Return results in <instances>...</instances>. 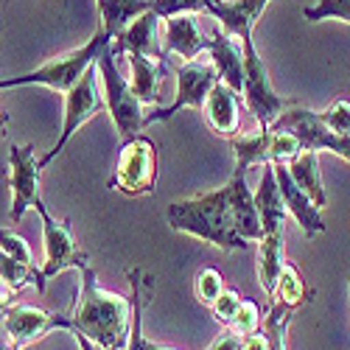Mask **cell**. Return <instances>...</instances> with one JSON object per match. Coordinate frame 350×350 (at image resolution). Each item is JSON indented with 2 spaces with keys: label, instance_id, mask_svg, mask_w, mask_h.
Returning a JSON list of instances; mask_svg holds the SVG:
<instances>
[{
  "label": "cell",
  "instance_id": "obj_27",
  "mask_svg": "<svg viewBox=\"0 0 350 350\" xmlns=\"http://www.w3.org/2000/svg\"><path fill=\"white\" fill-rule=\"evenodd\" d=\"M0 283H6L14 291L25 286H37L40 295H45V288H48V283L42 280V272L34 264H25V260L9 255L6 250H0Z\"/></svg>",
  "mask_w": 350,
  "mask_h": 350
},
{
  "label": "cell",
  "instance_id": "obj_25",
  "mask_svg": "<svg viewBox=\"0 0 350 350\" xmlns=\"http://www.w3.org/2000/svg\"><path fill=\"white\" fill-rule=\"evenodd\" d=\"M319 152L314 149H303L295 160L288 163V171L291 177H295V183L314 199V205L319 211L328 208V193H325V185H323V171H319V160H317Z\"/></svg>",
  "mask_w": 350,
  "mask_h": 350
},
{
  "label": "cell",
  "instance_id": "obj_11",
  "mask_svg": "<svg viewBox=\"0 0 350 350\" xmlns=\"http://www.w3.org/2000/svg\"><path fill=\"white\" fill-rule=\"evenodd\" d=\"M272 126L297 135V140L303 143V149L331 152V154H336V157L350 163V135H339V132L328 129L325 121L319 118V112H314V109H306V107L291 101Z\"/></svg>",
  "mask_w": 350,
  "mask_h": 350
},
{
  "label": "cell",
  "instance_id": "obj_4",
  "mask_svg": "<svg viewBox=\"0 0 350 350\" xmlns=\"http://www.w3.org/2000/svg\"><path fill=\"white\" fill-rule=\"evenodd\" d=\"M112 42V34L107 31L104 25H98L93 37L87 40L84 45L56 56V59H48L45 65H40L37 70L31 73H23V76H12V79H0V90L6 87H25V84H42V87H51L56 93H68L70 87L84 76V70L96 62V56L101 53L104 45Z\"/></svg>",
  "mask_w": 350,
  "mask_h": 350
},
{
  "label": "cell",
  "instance_id": "obj_35",
  "mask_svg": "<svg viewBox=\"0 0 350 350\" xmlns=\"http://www.w3.org/2000/svg\"><path fill=\"white\" fill-rule=\"evenodd\" d=\"M0 250H6L9 255L25 260V264H34V255H31V247L25 244V239H20L17 232L6 230V227H0Z\"/></svg>",
  "mask_w": 350,
  "mask_h": 350
},
{
  "label": "cell",
  "instance_id": "obj_31",
  "mask_svg": "<svg viewBox=\"0 0 350 350\" xmlns=\"http://www.w3.org/2000/svg\"><path fill=\"white\" fill-rule=\"evenodd\" d=\"M227 286H224V278H221V272L216 269V267H205L199 272V278H196V297L205 303L208 308L213 306V300L221 295Z\"/></svg>",
  "mask_w": 350,
  "mask_h": 350
},
{
  "label": "cell",
  "instance_id": "obj_34",
  "mask_svg": "<svg viewBox=\"0 0 350 350\" xmlns=\"http://www.w3.org/2000/svg\"><path fill=\"white\" fill-rule=\"evenodd\" d=\"M239 306H241V297H239V291H232V288H224L221 295L213 300V306H211V311H213V317L219 319V323H230L232 317H236V311H239Z\"/></svg>",
  "mask_w": 350,
  "mask_h": 350
},
{
  "label": "cell",
  "instance_id": "obj_12",
  "mask_svg": "<svg viewBox=\"0 0 350 350\" xmlns=\"http://www.w3.org/2000/svg\"><path fill=\"white\" fill-rule=\"evenodd\" d=\"M42 165L37 160V149L31 143H12L9 149V188H12V221L20 224L25 211L34 208L40 196Z\"/></svg>",
  "mask_w": 350,
  "mask_h": 350
},
{
  "label": "cell",
  "instance_id": "obj_39",
  "mask_svg": "<svg viewBox=\"0 0 350 350\" xmlns=\"http://www.w3.org/2000/svg\"><path fill=\"white\" fill-rule=\"evenodd\" d=\"M96 3H98V0H96Z\"/></svg>",
  "mask_w": 350,
  "mask_h": 350
},
{
  "label": "cell",
  "instance_id": "obj_1",
  "mask_svg": "<svg viewBox=\"0 0 350 350\" xmlns=\"http://www.w3.org/2000/svg\"><path fill=\"white\" fill-rule=\"evenodd\" d=\"M73 339L81 347L118 350L129 345L132 331V303L124 295L101 288L90 264L79 269V297L70 314Z\"/></svg>",
  "mask_w": 350,
  "mask_h": 350
},
{
  "label": "cell",
  "instance_id": "obj_29",
  "mask_svg": "<svg viewBox=\"0 0 350 350\" xmlns=\"http://www.w3.org/2000/svg\"><path fill=\"white\" fill-rule=\"evenodd\" d=\"M297 308H291L280 300H272V308L269 314L260 319V334L269 339V347L272 350H286L288 347V339H286V331H288V323L291 317H295Z\"/></svg>",
  "mask_w": 350,
  "mask_h": 350
},
{
  "label": "cell",
  "instance_id": "obj_22",
  "mask_svg": "<svg viewBox=\"0 0 350 350\" xmlns=\"http://www.w3.org/2000/svg\"><path fill=\"white\" fill-rule=\"evenodd\" d=\"M255 205H258V213H260V224H264V236L267 232H275V230H283L288 208L283 202V193H280L272 163L260 165V183L255 188Z\"/></svg>",
  "mask_w": 350,
  "mask_h": 350
},
{
  "label": "cell",
  "instance_id": "obj_6",
  "mask_svg": "<svg viewBox=\"0 0 350 350\" xmlns=\"http://www.w3.org/2000/svg\"><path fill=\"white\" fill-rule=\"evenodd\" d=\"M107 109V101H104V93H101V79H98V68L96 62L84 70V76L70 87L65 93V121H62V132H59V140H56L51 149L40 157V165L45 168L56 154H59L65 146L70 143V137L90 121L96 115H101Z\"/></svg>",
  "mask_w": 350,
  "mask_h": 350
},
{
  "label": "cell",
  "instance_id": "obj_2",
  "mask_svg": "<svg viewBox=\"0 0 350 350\" xmlns=\"http://www.w3.org/2000/svg\"><path fill=\"white\" fill-rule=\"evenodd\" d=\"M165 221L174 232H185V236H193L211 247H219L221 252L250 250V244H252L236 227L227 185H221L211 193L193 196V199L171 202L165 208Z\"/></svg>",
  "mask_w": 350,
  "mask_h": 350
},
{
  "label": "cell",
  "instance_id": "obj_30",
  "mask_svg": "<svg viewBox=\"0 0 350 350\" xmlns=\"http://www.w3.org/2000/svg\"><path fill=\"white\" fill-rule=\"evenodd\" d=\"M303 17L308 23H323V20L350 23V0H317L314 6L303 9Z\"/></svg>",
  "mask_w": 350,
  "mask_h": 350
},
{
  "label": "cell",
  "instance_id": "obj_20",
  "mask_svg": "<svg viewBox=\"0 0 350 350\" xmlns=\"http://www.w3.org/2000/svg\"><path fill=\"white\" fill-rule=\"evenodd\" d=\"M227 191H230V208H232V219H236L239 232L247 241H260L264 239V224H260L255 193L247 185V171L244 168L232 171V177L227 183Z\"/></svg>",
  "mask_w": 350,
  "mask_h": 350
},
{
  "label": "cell",
  "instance_id": "obj_19",
  "mask_svg": "<svg viewBox=\"0 0 350 350\" xmlns=\"http://www.w3.org/2000/svg\"><path fill=\"white\" fill-rule=\"evenodd\" d=\"M208 56L213 59L216 70H219V79L224 84H230L232 90L244 93V42L239 37L227 34L224 28L216 23L213 28V37H211V48H208Z\"/></svg>",
  "mask_w": 350,
  "mask_h": 350
},
{
  "label": "cell",
  "instance_id": "obj_38",
  "mask_svg": "<svg viewBox=\"0 0 350 350\" xmlns=\"http://www.w3.org/2000/svg\"><path fill=\"white\" fill-rule=\"evenodd\" d=\"M347 288H350V275H347Z\"/></svg>",
  "mask_w": 350,
  "mask_h": 350
},
{
  "label": "cell",
  "instance_id": "obj_21",
  "mask_svg": "<svg viewBox=\"0 0 350 350\" xmlns=\"http://www.w3.org/2000/svg\"><path fill=\"white\" fill-rule=\"evenodd\" d=\"M124 59L129 65V84L135 96L146 107H160L163 96L160 87L165 79V59H152V56H140V53H124Z\"/></svg>",
  "mask_w": 350,
  "mask_h": 350
},
{
  "label": "cell",
  "instance_id": "obj_32",
  "mask_svg": "<svg viewBox=\"0 0 350 350\" xmlns=\"http://www.w3.org/2000/svg\"><path fill=\"white\" fill-rule=\"evenodd\" d=\"M260 308H258V303L255 300H241V306H239V311H236V317L230 319V328H236L239 334H244V336H250V334H255V331H260Z\"/></svg>",
  "mask_w": 350,
  "mask_h": 350
},
{
  "label": "cell",
  "instance_id": "obj_37",
  "mask_svg": "<svg viewBox=\"0 0 350 350\" xmlns=\"http://www.w3.org/2000/svg\"><path fill=\"white\" fill-rule=\"evenodd\" d=\"M3 135H6V112L0 109V137H3Z\"/></svg>",
  "mask_w": 350,
  "mask_h": 350
},
{
  "label": "cell",
  "instance_id": "obj_8",
  "mask_svg": "<svg viewBox=\"0 0 350 350\" xmlns=\"http://www.w3.org/2000/svg\"><path fill=\"white\" fill-rule=\"evenodd\" d=\"M241 42H244V93L241 96L250 112L255 115L258 129H269L280 118V112L291 104V98H283L272 87L267 65L252 45V37H244Z\"/></svg>",
  "mask_w": 350,
  "mask_h": 350
},
{
  "label": "cell",
  "instance_id": "obj_3",
  "mask_svg": "<svg viewBox=\"0 0 350 350\" xmlns=\"http://www.w3.org/2000/svg\"><path fill=\"white\" fill-rule=\"evenodd\" d=\"M96 68H98V79L104 84V101H107V112L112 118V126L118 132L121 140L140 135L143 126H149V109L146 107L135 90L129 79L121 73L118 68V53H115L112 42L101 48V53L96 56Z\"/></svg>",
  "mask_w": 350,
  "mask_h": 350
},
{
  "label": "cell",
  "instance_id": "obj_33",
  "mask_svg": "<svg viewBox=\"0 0 350 350\" xmlns=\"http://www.w3.org/2000/svg\"><path fill=\"white\" fill-rule=\"evenodd\" d=\"M319 118L325 121L328 129H334V132H339V135H350V101L336 98L328 109L319 112Z\"/></svg>",
  "mask_w": 350,
  "mask_h": 350
},
{
  "label": "cell",
  "instance_id": "obj_26",
  "mask_svg": "<svg viewBox=\"0 0 350 350\" xmlns=\"http://www.w3.org/2000/svg\"><path fill=\"white\" fill-rule=\"evenodd\" d=\"M96 6H98V25H104L115 40V34H121L137 14L152 9V0H98Z\"/></svg>",
  "mask_w": 350,
  "mask_h": 350
},
{
  "label": "cell",
  "instance_id": "obj_28",
  "mask_svg": "<svg viewBox=\"0 0 350 350\" xmlns=\"http://www.w3.org/2000/svg\"><path fill=\"white\" fill-rule=\"evenodd\" d=\"M272 300H280V303H286L291 308H300V306L314 300V288L306 286V280H303V275H300V269L295 264H283Z\"/></svg>",
  "mask_w": 350,
  "mask_h": 350
},
{
  "label": "cell",
  "instance_id": "obj_23",
  "mask_svg": "<svg viewBox=\"0 0 350 350\" xmlns=\"http://www.w3.org/2000/svg\"><path fill=\"white\" fill-rule=\"evenodd\" d=\"M283 264H286V239H283V230L267 232V236L258 241V255H255L258 280H260V288L267 291V297L275 295L278 275H280Z\"/></svg>",
  "mask_w": 350,
  "mask_h": 350
},
{
  "label": "cell",
  "instance_id": "obj_7",
  "mask_svg": "<svg viewBox=\"0 0 350 350\" xmlns=\"http://www.w3.org/2000/svg\"><path fill=\"white\" fill-rule=\"evenodd\" d=\"M230 149L236 157V168H255L264 163H291L300 152L303 143L297 140V135H291L286 129H255L250 135L236 132L230 137Z\"/></svg>",
  "mask_w": 350,
  "mask_h": 350
},
{
  "label": "cell",
  "instance_id": "obj_9",
  "mask_svg": "<svg viewBox=\"0 0 350 350\" xmlns=\"http://www.w3.org/2000/svg\"><path fill=\"white\" fill-rule=\"evenodd\" d=\"M37 213L42 219V250H45V260H42V280L48 283L51 278H56L59 272H68V269H81L90 264V255H87L76 239H73V232H70V224L65 219H56L48 205L40 199L37 202Z\"/></svg>",
  "mask_w": 350,
  "mask_h": 350
},
{
  "label": "cell",
  "instance_id": "obj_15",
  "mask_svg": "<svg viewBox=\"0 0 350 350\" xmlns=\"http://www.w3.org/2000/svg\"><path fill=\"white\" fill-rule=\"evenodd\" d=\"M112 48L118 56L140 53V56H152V59H165L168 62V53L163 48V17L154 9L137 14L121 34H115Z\"/></svg>",
  "mask_w": 350,
  "mask_h": 350
},
{
  "label": "cell",
  "instance_id": "obj_10",
  "mask_svg": "<svg viewBox=\"0 0 350 350\" xmlns=\"http://www.w3.org/2000/svg\"><path fill=\"white\" fill-rule=\"evenodd\" d=\"M216 81H219V70H216V65H213V59L208 53L196 56V59H191V62H183L177 68V98H174L168 107H152L149 109V124L168 121L171 115H177L180 109L202 112L205 98H208L211 87Z\"/></svg>",
  "mask_w": 350,
  "mask_h": 350
},
{
  "label": "cell",
  "instance_id": "obj_36",
  "mask_svg": "<svg viewBox=\"0 0 350 350\" xmlns=\"http://www.w3.org/2000/svg\"><path fill=\"white\" fill-rule=\"evenodd\" d=\"M208 347L211 350H244V334H239L236 328L227 325V331H221Z\"/></svg>",
  "mask_w": 350,
  "mask_h": 350
},
{
  "label": "cell",
  "instance_id": "obj_17",
  "mask_svg": "<svg viewBox=\"0 0 350 350\" xmlns=\"http://www.w3.org/2000/svg\"><path fill=\"white\" fill-rule=\"evenodd\" d=\"M239 90H232L230 84H224L221 79L211 87V93L202 107V118H205L208 129L219 137H232L241 129V115H239Z\"/></svg>",
  "mask_w": 350,
  "mask_h": 350
},
{
  "label": "cell",
  "instance_id": "obj_16",
  "mask_svg": "<svg viewBox=\"0 0 350 350\" xmlns=\"http://www.w3.org/2000/svg\"><path fill=\"white\" fill-rule=\"evenodd\" d=\"M272 168H275V177H278L283 202L288 208V216L303 227V232L308 239H317L319 232H325L328 224L323 219V211H319L314 205V199L295 183V177H291V171H288V163H272Z\"/></svg>",
  "mask_w": 350,
  "mask_h": 350
},
{
  "label": "cell",
  "instance_id": "obj_14",
  "mask_svg": "<svg viewBox=\"0 0 350 350\" xmlns=\"http://www.w3.org/2000/svg\"><path fill=\"white\" fill-rule=\"evenodd\" d=\"M199 17V12H185L163 20V48L168 56H177L180 62H191L196 56L208 53L213 31H205Z\"/></svg>",
  "mask_w": 350,
  "mask_h": 350
},
{
  "label": "cell",
  "instance_id": "obj_24",
  "mask_svg": "<svg viewBox=\"0 0 350 350\" xmlns=\"http://www.w3.org/2000/svg\"><path fill=\"white\" fill-rule=\"evenodd\" d=\"M129 303H132V331H129V350H163L168 345H157L152 339H146L143 336V325H140V319H143V306L149 303V288H152V278H146L143 269H132L129 272Z\"/></svg>",
  "mask_w": 350,
  "mask_h": 350
},
{
  "label": "cell",
  "instance_id": "obj_5",
  "mask_svg": "<svg viewBox=\"0 0 350 350\" xmlns=\"http://www.w3.org/2000/svg\"><path fill=\"white\" fill-rule=\"evenodd\" d=\"M157 146L152 137L132 135L121 140L118 160H115V174L109 180V188H115L124 196H146L157 188Z\"/></svg>",
  "mask_w": 350,
  "mask_h": 350
},
{
  "label": "cell",
  "instance_id": "obj_18",
  "mask_svg": "<svg viewBox=\"0 0 350 350\" xmlns=\"http://www.w3.org/2000/svg\"><path fill=\"white\" fill-rule=\"evenodd\" d=\"M267 6L269 0H208L205 14H211L227 34L244 40L252 37V28Z\"/></svg>",
  "mask_w": 350,
  "mask_h": 350
},
{
  "label": "cell",
  "instance_id": "obj_13",
  "mask_svg": "<svg viewBox=\"0 0 350 350\" xmlns=\"http://www.w3.org/2000/svg\"><path fill=\"white\" fill-rule=\"evenodd\" d=\"M3 328H6V336L12 342V347H28L40 342L42 336H48L51 331H73V323L70 317L65 314H51L45 308H37V306H9L3 311Z\"/></svg>",
  "mask_w": 350,
  "mask_h": 350
}]
</instances>
